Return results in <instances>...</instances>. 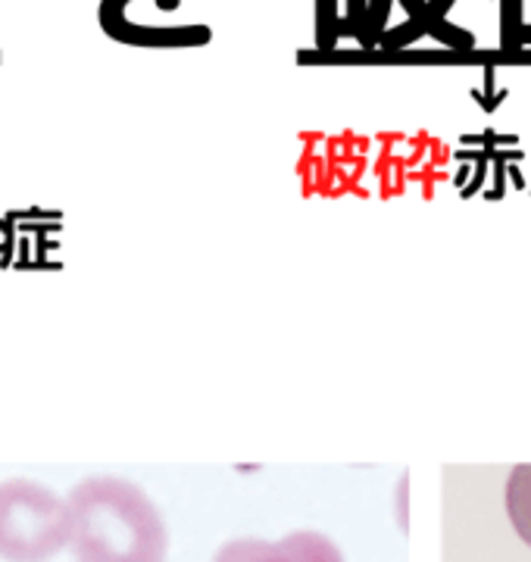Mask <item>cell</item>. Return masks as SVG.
<instances>
[{
  "label": "cell",
  "mask_w": 531,
  "mask_h": 562,
  "mask_svg": "<svg viewBox=\"0 0 531 562\" xmlns=\"http://www.w3.org/2000/svg\"><path fill=\"white\" fill-rule=\"evenodd\" d=\"M76 562H166L169 531L154 501L125 479H84L69 491Z\"/></svg>",
  "instance_id": "obj_1"
},
{
  "label": "cell",
  "mask_w": 531,
  "mask_h": 562,
  "mask_svg": "<svg viewBox=\"0 0 531 562\" xmlns=\"http://www.w3.org/2000/svg\"><path fill=\"white\" fill-rule=\"evenodd\" d=\"M72 541L69 501L29 479L0 482V560L50 562Z\"/></svg>",
  "instance_id": "obj_2"
},
{
  "label": "cell",
  "mask_w": 531,
  "mask_h": 562,
  "mask_svg": "<svg viewBox=\"0 0 531 562\" xmlns=\"http://www.w3.org/2000/svg\"><path fill=\"white\" fill-rule=\"evenodd\" d=\"M213 562H344V553L319 531H291L275 543L257 538L225 543Z\"/></svg>",
  "instance_id": "obj_3"
},
{
  "label": "cell",
  "mask_w": 531,
  "mask_h": 562,
  "mask_svg": "<svg viewBox=\"0 0 531 562\" xmlns=\"http://www.w3.org/2000/svg\"><path fill=\"white\" fill-rule=\"evenodd\" d=\"M507 513L516 535L531 547V462L516 465L507 482Z\"/></svg>",
  "instance_id": "obj_4"
},
{
  "label": "cell",
  "mask_w": 531,
  "mask_h": 562,
  "mask_svg": "<svg viewBox=\"0 0 531 562\" xmlns=\"http://www.w3.org/2000/svg\"><path fill=\"white\" fill-rule=\"evenodd\" d=\"M338 35H341V25H338L335 0H316V44H319V50H331Z\"/></svg>",
  "instance_id": "obj_5"
},
{
  "label": "cell",
  "mask_w": 531,
  "mask_h": 562,
  "mask_svg": "<svg viewBox=\"0 0 531 562\" xmlns=\"http://www.w3.org/2000/svg\"><path fill=\"white\" fill-rule=\"evenodd\" d=\"M500 25H504V47H519L522 44V0H500Z\"/></svg>",
  "instance_id": "obj_6"
},
{
  "label": "cell",
  "mask_w": 531,
  "mask_h": 562,
  "mask_svg": "<svg viewBox=\"0 0 531 562\" xmlns=\"http://www.w3.org/2000/svg\"><path fill=\"white\" fill-rule=\"evenodd\" d=\"M531 41V29H522V44H529Z\"/></svg>",
  "instance_id": "obj_7"
}]
</instances>
